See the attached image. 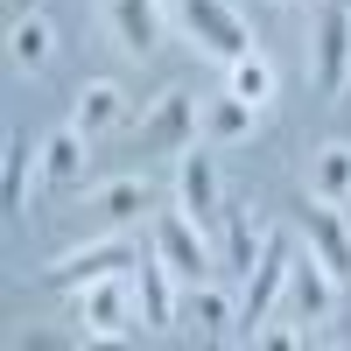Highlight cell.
<instances>
[{
	"label": "cell",
	"mask_w": 351,
	"mask_h": 351,
	"mask_svg": "<svg viewBox=\"0 0 351 351\" xmlns=\"http://www.w3.org/2000/svg\"><path fill=\"white\" fill-rule=\"evenodd\" d=\"M77 330L92 344H127L134 330H148V324H141V302H134V267L77 288Z\"/></svg>",
	"instance_id": "cell-1"
},
{
	"label": "cell",
	"mask_w": 351,
	"mask_h": 351,
	"mask_svg": "<svg viewBox=\"0 0 351 351\" xmlns=\"http://www.w3.org/2000/svg\"><path fill=\"white\" fill-rule=\"evenodd\" d=\"M134 260H141V246L120 239V232H106V239H84V246H71V253H56L49 267H43V288L77 295V288H92V281H106V274H127Z\"/></svg>",
	"instance_id": "cell-2"
},
{
	"label": "cell",
	"mask_w": 351,
	"mask_h": 351,
	"mask_svg": "<svg viewBox=\"0 0 351 351\" xmlns=\"http://www.w3.org/2000/svg\"><path fill=\"white\" fill-rule=\"evenodd\" d=\"M176 21H183V36L204 56H218V64L253 56V28H246V14L232 8V0H176Z\"/></svg>",
	"instance_id": "cell-3"
},
{
	"label": "cell",
	"mask_w": 351,
	"mask_h": 351,
	"mask_svg": "<svg viewBox=\"0 0 351 351\" xmlns=\"http://www.w3.org/2000/svg\"><path fill=\"white\" fill-rule=\"evenodd\" d=\"M197 134H204V112H197V99L183 92V84H169V92L141 112V127H134V148L141 155H183V148H197Z\"/></svg>",
	"instance_id": "cell-4"
},
{
	"label": "cell",
	"mask_w": 351,
	"mask_h": 351,
	"mask_svg": "<svg viewBox=\"0 0 351 351\" xmlns=\"http://www.w3.org/2000/svg\"><path fill=\"white\" fill-rule=\"evenodd\" d=\"M148 239H155V253L169 260V274L183 281V288H197L204 274H211V232H204V225L183 211V204L148 218Z\"/></svg>",
	"instance_id": "cell-5"
},
{
	"label": "cell",
	"mask_w": 351,
	"mask_h": 351,
	"mask_svg": "<svg viewBox=\"0 0 351 351\" xmlns=\"http://www.w3.org/2000/svg\"><path fill=\"white\" fill-rule=\"evenodd\" d=\"M288 267H295V246L281 239V232H267V253H260V267L246 274V295H239V324L260 330L274 316V302L288 295Z\"/></svg>",
	"instance_id": "cell-6"
},
{
	"label": "cell",
	"mask_w": 351,
	"mask_h": 351,
	"mask_svg": "<svg viewBox=\"0 0 351 351\" xmlns=\"http://www.w3.org/2000/svg\"><path fill=\"white\" fill-rule=\"evenodd\" d=\"M344 84H351V0L316 14V92L344 99Z\"/></svg>",
	"instance_id": "cell-7"
},
{
	"label": "cell",
	"mask_w": 351,
	"mask_h": 351,
	"mask_svg": "<svg viewBox=\"0 0 351 351\" xmlns=\"http://www.w3.org/2000/svg\"><path fill=\"white\" fill-rule=\"evenodd\" d=\"M84 211H92L99 232H127L141 218H155V190H148V176H112V183H99L84 197Z\"/></svg>",
	"instance_id": "cell-8"
},
{
	"label": "cell",
	"mask_w": 351,
	"mask_h": 351,
	"mask_svg": "<svg viewBox=\"0 0 351 351\" xmlns=\"http://www.w3.org/2000/svg\"><path fill=\"white\" fill-rule=\"evenodd\" d=\"M176 288H183V281L169 274V260L155 246L134 260V302H141V324H148V330H169L176 316H183V295H176Z\"/></svg>",
	"instance_id": "cell-9"
},
{
	"label": "cell",
	"mask_w": 351,
	"mask_h": 351,
	"mask_svg": "<svg viewBox=\"0 0 351 351\" xmlns=\"http://www.w3.org/2000/svg\"><path fill=\"white\" fill-rule=\"evenodd\" d=\"M176 204L204 225V232H218L225 225V204H218V169L204 148H183V169H176Z\"/></svg>",
	"instance_id": "cell-10"
},
{
	"label": "cell",
	"mask_w": 351,
	"mask_h": 351,
	"mask_svg": "<svg viewBox=\"0 0 351 351\" xmlns=\"http://www.w3.org/2000/svg\"><path fill=\"white\" fill-rule=\"evenodd\" d=\"M337 274L324 267L316 253H295V267H288V302H295V316H302V330H316L330 316V302H337Z\"/></svg>",
	"instance_id": "cell-11"
},
{
	"label": "cell",
	"mask_w": 351,
	"mask_h": 351,
	"mask_svg": "<svg viewBox=\"0 0 351 351\" xmlns=\"http://www.w3.org/2000/svg\"><path fill=\"white\" fill-rule=\"evenodd\" d=\"M309 204H316V197H309ZM302 239H309V253L324 260L337 281H351V225L337 218V204H316V211H302Z\"/></svg>",
	"instance_id": "cell-12"
},
{
	"label": "cell",
	"mask_w": 351,
	"mask_h": 351,
	"mask_svg": "<svg viewBox=\"0 0 351 351\" xmlns=\"http://www.w3.org/2000/svg\"><path fill=\"white\" fill-rule=\"evenodd\" d=\"M260 253H267L260 218H253V211H225V225H218V267H225L232 281H246V274L260 267Z\"/></svg>",
	"instance_id": "cell-13"
},
{
	"label": "cell",
	"mask_w": 351,
	"mask_h": 351,
	"mask_svg": "<svg viewBox=\"0 0 351 351\" xmlns=\"http://www.w3.org/2000/svg\"><path fill=\"white\" fill-rule=\"evenodd\" d=\"M106 21L127 56H148L162 43V0H106Z\"/></svg>",
	"instance_id": "cell-14"
},
{
	"label": "cell",
	"mask_w": 351,
	"mask_h": 351,
	"mask_svg": "<svg viewBox=\"0 0 351 351\" xmlns=\"http://www.w3.org/2000/svg\"><path fill=\"white\" fill-rule=\"evenodd\" d=\"M302 190L316 204H351V141H324V148L309 155V176H302Z\"/></svg>",
	"instance_id": "cell-15"
},
{
	"label": "cell",
	"mask_w": 351,
	"mask_h": 351,
	"mask_svg": "<svg viewBox=\"0 0 351 351\" xmlns=\"http://www.w3.org/2000/svg\"><path fill=\"white\" fill-rule=\"evenodd\" d=\"M127 120V92H120V84H112V77H92V84H84V92H77V106H71V127L77 134H106V127H120Z\"/></svg>",
	"instance_id": "cell-16"
},
{
	"label": "cell",
	"mask_w": 351,
	"mask_h": 351,
	"mask_svg": "<svg viewBox=\"0 0 351 351\" xmlns=\"http://www.w3.org/2000/svg\"><path fill=\"white\" fill-rule=\"evenodd\" d=\"M253 127H260V106L239 99V92H225V99L204 106V141H211V148H239Z\"/></svg>",
	"instance_id": "cell-17"
},
{
	"label": "cell",
	"mask_w": 351,
	"mask_h": 351,
	"mask_svg": "<svg viewBox=\"0 0 351 351\" xmlns=\"http://www.w3.org/2000/svg\"><path fill=\"white\" fill-rule=\"evenodd\" d=\"M84 148H92V134H77V127L49 134V141H43V183H49V190H71V183H84V162H92Z\"/></svg>",
	"instance_id": "cell-18"
},
{
	"label": "cell",
	"mask_w": 351,
	"mask_h": 351,
	"mask_svg": "<svg viewBox=\"0 0 351 351\" xmlns=\"http://www.w3.org/2000/svg\"><path fill=\"white\" fill-rule=\"evenodd\" d=\"M183 316L204 330V337H225L232 324H239V302L225 295V288H211V281H197V288H183Z\"/></svg>",
	"instance_id": "cell-19"
},
{
	"label": "cell",
	"mask_w": 351,
	"mask_h": 351,
	"mask_svg": "<svg viewBox=\"0 0 351 351\" xmlns=\"http://www.w3.org/2000/svg\"><path fill=\"white\" fill-rule=\"evenodd\" d=\"M28 169H43V148H28V134H21V127H8V155H0V204H8V211H21Z\"/></svg>",
	"instance_id": "cell-20"
},
{
	"label": "cell",
	"mask_w": 351,
	"mask_h": 351,
	"mask_svg": "<svg viewBox=\"0 0 351 351\" xmlns=\"http://www.w3.org/2000/svg\"><path fill=\"white\" fill-rule=\"evenodd\" d=\"M49 49H56V28L36 14V8H21V21H14V36H8V56L21 71H43L49 64Z\"/></svg>",
	"instance_id": "cell-21"
},
{
	"label": "cell",
	"mask_w": 351,
	"mask_h": 351,
	"mask_svg": "<svg viewBox=\"0 0 351 351\" xmlns=\"http://www.w3.org/2000/svg\"><path fill=\"white\" fill-rule=\"evenodd\" d=\"M232 71V92H239V99H253V106H267L274 99V64H267V56H239V64H225Z\"/></svg>",
	"instance_id": "cell-22"
},
{
	"label": "cell",
	"mask_w": 351,
	"mask_h": 351,
	"mask_svg": "<svg viewBox=\"0 0 351 351\" xmlns=\"http://www.w3.org/2000/svg\"><path fill=\"white\" fill-rule=\"evenodd\" d=\"M253 337H260V344H267V351H288V344H302L309 330H253Z\"/></svg>",
	"instance_id": "cell-23"
},
{
	"label": "cell",
	"mask_w": 351,
	"mask_h": 351,
	"mask_svg": "<svg viewBox=\"0 0 351 351\" xmlns=\"http://www.w3.org/2000/svg\"><path fill=\"white\" fill-rule=\"evenodd\" d=\"M14 8H36V0H14Z\"/></svg>",
	"instance_id": "cell-24"
}]
</instances>
